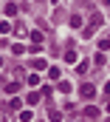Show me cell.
I'll list each match as a JSON object with an SVG mask.
<instances>
[{
	"instance_id": "obj_1",
	"label": "cell",
	"mask_w": 110,
	"mask_h": 122,
	"mask_svg": "<svg viewBox=\"0 0 110 122\" xmlns=\"http://www.w3.org/2000/svg\"><path fill=\"white\" fill-rule=\"evenodd\" d=\"M79 94H82L85 99H90V97H96V85H93V82H85L82 88H79Z\"/></svg>"
},
{
	"instance_id": "obj_2",
	"label": "cell",
	"mask_w": 110,
	"mask_h": 122,
	"mask_svg": "<svg viewBox=\"0 0 110 122\" xmlns=\"http://www.w3.org/2000/svg\"><path fill=\"white\" fill-rule=\"evenodd\" d=\"M85 117H87V119H99V108H96V105H87V108H85Z\"/></svg>"
},
{
	"instance_id": "obj_3",
	"label": "cell",
	"mask_w": 110,
	"mask_h": 122,
	"mask_svg": "<svg viewBox=\"0 0 110 122\" xmlns=\"http://www.w3.org/2000/svg\"><path fill=\"white\" fill-rule=\"evenodd\" d=\"M40 99H42V94H28V108H31V105H37V102H40Z\"/></svg>"
},
{
	"instance_id": "obj_4",
	"label": "cell",
	"mask_w": 110,
	"mask_h": 122,
	"mask_svg": "<svg viewBox=\"0 0 110 122\" xmlns=\"http://www.w3.org/2000/svg\"><path fill=\"white\" fill-rule=\"evenodd\" d=\"M6 14L14 17V14H17V6H14V3H6Z\"/></svg>"
},
{
	"instance_id": "obj_5",
	"label": "cell",
	"mask_w": 110,
	"mask_h": 122,
	"mask_svg": "<svg viewBox=\"0 0 110 122\" xmlns=\"http://www.w3.org/2000/svg\"><path fill=\"white\" fill-rule=\"evenodd\" d=\"M71 26L79 29V26H82V17H79V14H71Z\"/></svg>"
},
{
	"instance_id": "obj_6",
	"label": "cell",
	"mask_w": 110,
	"mask_h": 122,
	"mask_svg": "<svg viewBox=\"0 0 110 122\" xmlns=\"http://www.w3.org/2000/svg\"><path fill=\"white\" fill-rule=\"evenodd\" d=\"M31 40H34V46H40L42 43V31H31Z\"/></svg>"
},
{
	"instance_id": "obj_7",
	"label": "cell",
	"mask_w": 110,
	"mask_h": 122,
	"mask_svg": "<svg viewBox=\"0 0 110 122\" xmlns=\"http://www.w3.org/2000/svg\"><path fill=\"white\" fill-rule=\"evenodd\" d=\"M17 88H20V82H17V80H11V82L6 85V91H9V94H14V91H17Z\"/></svg>"
},
{
	"instance_id": "obj_8",
	"label": "cell",
	"mask_w": 110,
	"mask_h": 122,
	"mask_svg": "<svg viewBox=\"0 0 110 122\" xmlns=\"http://www.w3.org/2000/svg\"><path fill=\"white\" fill-rule=\"evenodd\" d=\"M65 62H76V51H73V48L65 51Z\"/></svg>"
},
{
	"instance_id": "obj_9",
	"label": "cell",
	"mask_w": 110,
	"mask_h": 122,
	"mask_svg": "<svg viewBox=\"0 0 110 122\" xmlns=\"http://www.w3.org/2000/svg\"><path fill=\"white\" fill-rule=\"evenodd\" d=\"M96 29H99V26H93V23H90V26L82 31V34H85V37H93V34H96Z\"/></svg>"
},
{
	"instance_id": "obj_10",
	"label": "cell",
	"mask_w": 110,
	"mask_h": 122,
	"mask_svg": "<svg viewBox=\"0 0 110 122\" xmlns=\"http://www.w3.org/2000/svg\"><path fill=\"white\" fill-rule=\"evenodd\" d=\"M48 119H51V122H59V119H62V114H59V111H48Z\"/></svg>"
},
{
	"instance_id": "obj_11",
	"label": "cell",
	"mask_w": 110,
	"mask_h": 122,
	"mask_svg": "<svg viewBox=\"0 0 110 122\" xmlns=\"http://www.w3.org/2000/svg\"><path fill=\"white\" fill-rule=\"evenodd\" d=\"M20 105H23L20 99H11V102H9V111H20Z\"/></svg>"
},
{
	"instance_id": "obj_12",
	"label": "cell",
	"mask_w": 110,
	"mask_h": 122,
	"mask_svg": "<svg viewBox=\"0 0 110 122\" xmlns=\"http://www.w3.org/2000/svg\"><path fill=\"white\" fill-rule=\"evenodd\" d=\"M26 82H28V85H37V82H40V77H37V74H28Z\"/></svg>"
},
{
	"instance_id": "obj_13",
	"label": "cell",
	"mask_w": 110,
	"mask_h": 122,
	"mask_svg": "<svg viewBox=\"0 0 110 122\" xmlns=\"http://www.w3.org/2000/svg\"><path fill=\"white\" fill-rule=\"evenodd\" d=\"M59 91L68 94V91H71V82H68V80H62V82H59Z\"/></svg>"
},
{
	"instance_id": "obj_14",
	"label": "cell",
	"mask_w": 110,
	"mask_h": 122,
	"mask_svg": "<svg viewBox=\"0 0 110 122\" xmlns=\"http://www.w3.org/2000/svg\"><path fill=\"white\" fill-rule=\"evenodd\" d=\"M0 31H3V34H9V31H11V23H9V20H3V23H0Z\"/></svg>"
},
{
	"instance_id": "obj_15",
	"label": "cell",
	"mask_w": 110,
	"mask_h": 122,
	"mask_svg": "<svg viewBox=\"0 0 110 122\" xmlns=\"http://www.w3.org/2000/svg\"><path fill=\"white\" fill-rule=\"evenodd\" d=\"M34 119V117H31V111H23V114H20V122H31Z\"/></svg>"
},
{
	"instance_id": "obj_16",
	"label": "cell",
	"mask_w": 110,
	"mask_h": 122,
	"mask_svg": "<svg viewBox=\"0 0 110 122\" xmlns=\"http://www.w3.org/2000/svg\"><path fill=\"white\" fill-rule=\"evenodd\" d=\"M76 74H87V62H79L76 65Z\"/></svg>"
},
{
	"instance_id": "obj_17",
	"label": "cell",
	"mask_w": 110,
	"mask_h": 122,
	"mask_svg": "<svg viewBox=\"0 0 110 122\" xmlns=\"http://www.w3.org/2000/svg\"><path fill=\"white\" fill-rule=\"evenodd\" d=\"M99 48H102V51H105V48H110V37H105V40L99 43Z\"/></svg>"
},
{
	"instance_id": "obj_18",
	"label": "cell",
	"mask_w": 110,
	"mask_h": 122,
	"mask_svg": "<svg viewBox=\"0 0 110 122\" xmlns=\"http://www.w3.org/2000/svg\"><path fill=\"white\" fill-rule=\"evenodd\" d=\"M105 94H107V97H110V82H105Z\"/></svg>"
},
{
	"instance_id": "obj_19",
	"label": "cell",
	"mask_w": 110,
	"mask_h": 122,
	"mask_svg": "<svg viewBox=\"0 0 110 122\" xmlns=\"http://www.w3.org/2000/svg\"><path fill=\"white\" fill-rule=\"evenodd\" d=\"M79 122H90V119H87V117H85V119H79Z\"/></svg>"
},
{
	"instance_id": "obj_20",
	"label": "cell",
	"mask_w": 110,
	"mask_h": 122,
	"mask_svg": "<svg viewBox=\"0 0 110 122\" xmlns=\"http://www.w3.org/2000/svg\"><path fill=\"white\" fill-rule=\"evenodd\" d=\"M0 65H3V57H0Z\"/></svg>"
},
{
	"instance_id": "obj_21",
	"label": "cell",
	"mask_w": 110,
	"mask_h": 122,
	"mask_svg": "<svg viewBox=\"0 0 110 122\" xmlns=\"http://www.w3.org/2000/svg\"><path fill=\"white\" fill-rule=\"evenodd\" d=\"M107 111H110V102H107Z\"/></svg>"
}]
</instances>
